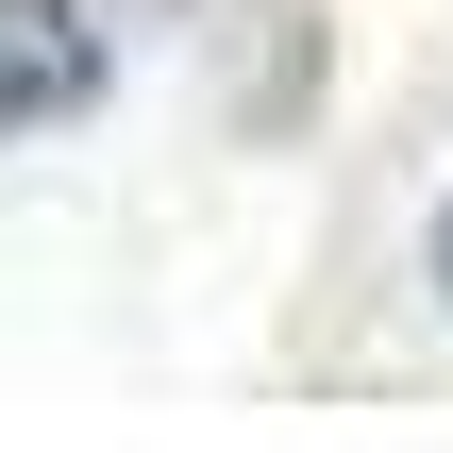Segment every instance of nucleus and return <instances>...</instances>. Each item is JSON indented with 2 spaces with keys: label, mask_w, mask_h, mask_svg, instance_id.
Segmentation results:
<instances>
[{
  "label": "nucleus",
  "mask_w": 453,
  "mask_h": 453,
  "mask_svg": "<svg viewBox=\"0 0 453 453\" xmlns=\"http://www.w3.org/2000/svg\"><path fill=\"white\" fill-rule=\"evenodd\" d=\"M437 286H453V202H437Z\"/></svg>",
  "instance_id": "nucleus-2"
},
{
  "label": "nucleus",
  "mask_w": 453,
  "mask_h": 453,
  "mask_svg": "<svg viewBox=\"0 0 453 453\" xmlns=\"http://www.w3.org/2000/svg\"><path fill=\"white\" fill-rule=\"evenodd\" d=\"M67 101H101V34H84V0H0V134L67 118Z\"/></svg>",
  "instance_id": "nucleus-1"
}]
</instances>
